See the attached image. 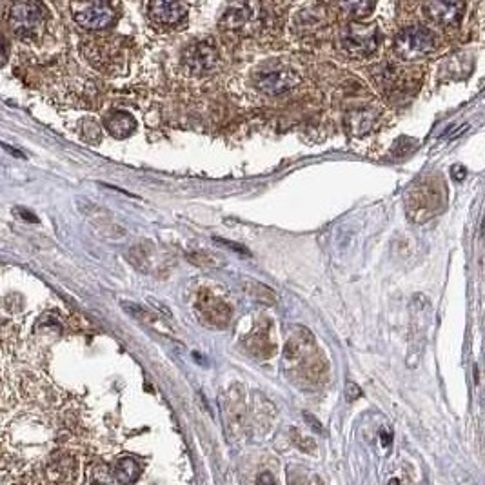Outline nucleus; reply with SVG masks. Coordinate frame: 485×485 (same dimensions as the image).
Listing matches in <instances>:
<instances>
[{
	"instance_id": "nucleus-14",
	"label": "nucleus",
	"mask_w": 485,
	"mask_h": 485,
	"mask_svg": "<svg viewBox=\"0 0 485 485\" xmlns=\"http://www.w3.org/2000/svg\"><path fill=\"white\" fill-rule=\"evenodd\" d=\"M109 478H111V475H109V471H107V467L104 464L95 465L91 469V482L95 485H106L107 482H109Z\"/></svg>"
},
{
	"instance_id": "nucleus-3",
	"label": "nucleus",
	"mask_w": 485,
	"mask_h": 485,
	"mask_svg": "<svg viewBox=\"0 0 485 485\" xmlns=\"http://www.w3.org/2000/svg\"><path fill=\"white\" fill-rule=\"evenodd\" d=\"M378 30L374 25L358 24V22L349 24L340 35L342 50L354 58H365V56L373 55L378 47Z\"/></svg>"
},
{
	"instance_id": "nucleus-6",
	"label": "nucleus",
	"mask_w": 485,
	"mask_h": 485,
	"mask_svg": "<svg viewBox=\"0 0 485 485\" xmlns=\"http://www.w3.org/2000/svg\"><path fill=\"white\" fill-rule=\"evenodd\" d=\"M184 64L193 75H206L218 66V51L209 42H198L186 51Z\"/></svg>"
},
{
	"instance_id": "nucleus-4",
	"label": "nucleus",
	"mask_w": 485,
	"mask_h": 485,
	"mask_svg": "<svg viewBox=\"0 0 485 485\" xmlns=\"http://www.w3.org/2000/svg\"><path fill=\"white\" fill-rule=\"evenodd\" d=\"M73 17L84 30H106L115 22L116 10L109 2H84L73 4Z\"/></svg>"
},
{
	"instance_id": "nucleus-7",
	"label": "nucleus",
	"mask_w": 485,
	"mask_h": 485,
	"mask_svg": "<svg viewBox=\"0 0 485 485\" xmlns=\"http://www.w3.org/2000/svg\"><path fill=\"white\" fill-rule=\"evenodd\" d=\"M147 13L155 24L164 25V28H175L186 19L187 8L182 2H166V0H157L147 4Z\"/></svg>"
},
{
	"instance_id": "nucleus-2",
	"label": "nucleus",
	"mask_w": 485,
	"mask_h": 485,
	"mask_svg": "<svg viewBox=\"0 0 485 485\" xmlns=\"http://www.w3.org/2000/svg\"><path fill=\"white\" fill-rule=\"evenodd\" d=\"M8 22L21 39H33L41 33L46 22V10L39 2H15L10 6Z\"/></svg>"
},
{
	"instance_id": "nucleus-10",
	"label": "nucleus",
	"mask_w": 485,
	"mask_h": 485,
	"mask_svg": "<svg viewBox=\"0 0 485 485\" xmlns=\"http://www.w3.org/2000/svg\"><path fill=\"white\" fill-rule=\"evenodd\" d=\"M137 127V122L129 113L116 111L106 118V129L116 138L129 137Z\"/></svg>"
},
{
	"instance_id": "nucleus-9",
	"label": "nucleus",
	"mask_w": 485,
	"mask_h": 485,
	"mask_svg": "<svg viewBox=\"0 0 485 485\" xmlns=\"http://www.w3.org/2000/svg\"><path fill=\"white\" fill-rule=\"evenodd\" d=\"M197 309L198 313H200L202 322L209 323L213 327H226L229 322V316H231V311H229L228 305L209 293L200 294V299L197 302Z\"/></svg>"
},
{
	"instance_id": "nucleus-16",
	"label": "nucleus",
	"mask_w": 485,
	"mask_h": 485,
	"mask_svg": "<svg viewBox=\"0 0 485 485\" xmlns=\"http://www.w3.org/2000/svg\"><path fill=\"white\" fill-rule=\"evenodd\" d=\"M345 394H347V400H356L362 396V391H360V387L356 384H353V382H349L347 387H345Z\"/></svg>"
},
{
	"instance_id": "nucleus-8",
	"label": "nucleus",
	"mask_w": 485,
	"mask_h": 485,
	"mask_svg": "<svg viewBox=\"0 0 485 485\" xmlns=\"http://www.w3.org/2000/svg\"><path fill=\"white\" fill-rule=\"evenodd\" d=\"M465 6L460 2H429L424 6L425 17L440 28L458 25L464 15Z\"/></svg>"
},
{
	"instance_id": "nucleus-18",
	"label": "nucleus",
	"mask_w": 485,
	"mask_h": 485,
	"mask_svg": "<svg viewBox=\"0 0 485 485\" xmlns=\"http://www.w3.org/2000/svg\"><path fill=\"white\" fill-rule=\"evenodd\" d=\"M305 418H308V420H311V424H313V429L314 431H320V429H322V427H320V424H319V422H316V420H314L313 418V416H305Z\"/></svg>"
},
{
	"instance_id": "nucleus-19",
	"label": "nucleus",
	"mask_w": 485,
	"mask_h": 485,
	"mask_svg": "<svg viewBox=\"0 0 485 485\" xmlns=\"http://www.w3.org/2000/svg\"><path fill=\"white\" fill-rule=\"evenodd\" d=\"M389 485H402V484H400V480H396V478H393V480L389 482Z\"/></svg>"
},
{
	"instance_id": "nucleus-11",
	"label": "nucleus",
	"mask_w": 485,
	"mask_h": 485,
	"mask_svg": "<svg viewBox=\"0 0 485 485\" xmlns=\"http://www.w3.org/2000/svg\"><path fill=\"white\" fill-rule=\"evenodd\" d=\"M140 465L137 460H133L131 456H124L116 462L115 469H113V478L122 485H131L140 478Z\"/></svg>"
},
{
	"instance_id": "nucleus-1",
	"label": "nucleus",
	"mask_w": 485,
	"mask_h": 485,
	"mask_svg": "<svg viewBox=\"0 0 485 485\" xmlns=\"http://www.w3.org/2000/svg\"><path fill=\"white\" fill-rule=\"evenodd\" d=\"M438 47V39L435 31L424 25L405 28L394 39V51L404 61H418L435 53Z\"/></svg>"
},
{
	"instance_id": "nucleus-15",
	"label": "nucleus",
	"mask_w": 485,
	"mask_h": 485,
	"mask_svg": "<svg viewBox=\"0 0 485 485\" xmlns=\"http://www.w3.org/2000/svg\"><path fill=\"white\" fill-rule=\"evenodd\" d=\"M293 435H294V444L299 445L300 449L302 451H308V453H313L314 449H316V444H314L313 440L311 438H302V436L299 435V431H293Z\"/></svg>"
},
{
	"instance_id": "nucleus-17",
	"label": "nucleus",
	"mask_w": 485,
	"mask_h": 485,
	"mask_svg": "<svg viewBox=\"0 0 485 485\" xmlns=\"http://www.w3.org/2000/svg\"><path fill=\"white\" fill-rule=\"evenodd\" d=\"M257 485H277V480H274V476L271 473L263 471L262 475H258Z\"/></svg>"
},
{
	"instance_id": "nucleus-5",
	"label": "nucleus",
	"mask_w": 485,
	"mask_h": 485,
	"mask_svg": "<svg viewBox=\"0 0 485 485\" xmlns=\"http://www.w3.org/2000/svg\"><path fill=\"white\" fill-rule=\"evenodd\" d=\"M300 82V73L291 67L278 66L257 75V87L268 95H282Z\"/></svg>"
},
{
	"instance_id": "nucleus-12",
	"label": "nucleus",
	"mask_w": 485,
	"mask_h": 485,
	"mask_svg": "<svg viewBox=\"0 0 485 485\" xmlns=\"http://www.w3.org/2000/svg\"><path fill=\"white\" fill-rule=\"evenodd\" d=\"M376 116H378V113L374 111V109H360L358 113H353V115H351V127H353V131L358 133V135L367 133L371 127L374 126Z\"/></svg>"
},
{
	"instance_id": "nucleus-13",
	"label": "nucleus",
	"mask_w": 485,
	"mask_h": 485,
	"mask_svg": "<svg viewBox=\"0 0 485 485\" xmlns=\"http://www.w3.org/2000/svg\"><path fill=\"white\" fill-rule=\"evenodd\" d=\"M338 8H342V10H347L349 15L353 17H364L367 15L371 10H373L374 6L373 4H364V2H349V4H340Z\"/></svg>"
}]
</instances>
